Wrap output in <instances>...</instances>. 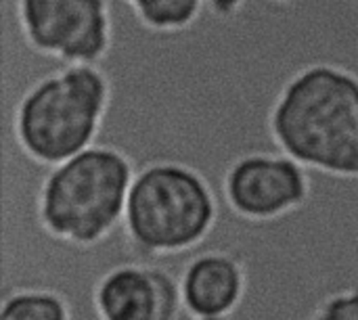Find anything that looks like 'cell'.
Wrapping results in <instances>:
<instances>
[{
	"label": "cell",
	"instance_id": "30bf717a",
	"mask_svg": "<svg viewBox=\"0 0 358 320\" xmlns=\"http://www.w3.org/2000/svg\"><path fill=\"white\" fill-rule=\"evenodd\" d=\"M0 320H71V312L63 296L25 289L0 300Z\"/></svg>",
	"mask_w": 358,
	"mask_h": 320
},
{
	"label": "cell",
	"instance_id": "ba28073f",
	"mask_svg": "<svg viewBox=\"0 0 358 320\" xmlns=\"http://www.w3.org/2000/svg\"><path fill=\"white\" fill-rule=\"evenodd\" d=\"M178 285L182 308L193 319H227L245 296V270L227 252H206L185 266Z\"/></svg>",
	"mask_w": 358,
	"mask_h": 320
},
{
	"label": "cell",
	"instance_id": "8992f818",
	"mask_svg": "<svg viewBox=\"0 0 358 320\" xmlns=\"http://www.w3.org/2000/svg\"><path fill=\"white\" fill-rule=\"evenodd\" d=\"M220 187L227 205L237 216L275 220L308 201L313 174L279 151H250L227 166Z\"/></svg>",
	"mask_w": 358,
	"mask_h": 320
},
{
	"label": "cell",
	"instance_id": "5b68a950",
	"mask_svg": "<svg viewBox=\"0 0 358 320\" xmlns=\"http://www.w3.org/2000/svg\"><path fill=\"white\" fill-rule=\"evenodd\" d=\"M25 46L61 65H101L113 46L109 0H15Z\"/></svg>",
	"mask_w": 358,
	"mask_h": 320
},
{
	"label": "cell",
	"instance_id": "8fae6325",
	"mask_svg": "<svg viewBox=\"0 0 358 320\" xmlns=\"http://www.w3.org/2000/svg\"><path fill=\"white\" fill-rule=\"evenodd\" d=\"M313 320H358V289L329 298Z\"/></svg>",
	"mask_w": 358,
	"mask_h": 320
},
{
	"label": "cell",
	"instance_id": "52a82bcc",
	"mask_svg": "<svg viewBox=\"0 0 358 320\" xmlns=\"http://www.w3.org/2000/svg\"><path fill=\"white\" fill-rule=\"evenodd\" d=\"M182 270L126 264L109 270L94 289L101 320H176L182 310Z\"/></svg>",
	"mask_w": 358,
	"mask_h": 320
},
{
	"label": "cell",
	"instance_id": "9c48e42d",
	"mask_svg": "<svg viewBox=\"0 0 358 320\" xmlns=\"http://www.w3.org/2000/svg\"><path fill=\"white\" fill-rule=\"evenodd\" d=\"M141 27L151 34H182L193 27L208 0H124Z\"/></svg>",
	"mask_w": 358,
	"mask_h": 320
},
{
	"label": "cell",
	"instance_id": "6da1fadb",
	"mask_svg": "<svg viewBox=\"0 0 358 320\" xmlns=\"http://www.w3.org/2000/svg\"><path fill=\"white\" fill-rule=\"evenodd\" d=\"M275 147L313 172L358 180V75L308 63L285 80L266 113Z\"/></svg>",
	"mask_w": 358,
	"mask_h": 320
},
{
	"label": "cell",
	"instance_id": "277c9868",
	"mask_svg": "<svg viewBox=\"0 0 358 320\" xmlns=\"http://www.w3.org/2000/svg\"><path fill=\"white\" fill-rule=\"evenodd\" d=\"M218 220L214 182L178 159L138 166L130 187L124 226L132 243L149 254H178L199 245Z\"/></svg>",
	"mask_w": 358,
	"mask_h": 320
},
{
	"label": "cell",
	"instance_id": "7a4b0ae2",
	"mask_svg": "<svg viewBox=\"0 0 358 320\" xmlns=\"http://www.w3.org/2000/svg\"><path fill=\"white\" fill-rule=\"evenodd\" d=\"M111 107L113 86L101 65H63L21 92L8 136L27 159L55 168L101 140Z\"/></svg>",
	"mask_w": 358,
	"mask_h": 320
},
{
	"label": "cell",
	"instance_id": "3957f363",
	"mask_svg": "<svg viewBox=\"0 0 358 320\" xmlns=\"http://www.w3.org/2000/svg\"><path fill=\"white\" fill-rule=\"evenodd\" d=\"M136 161L111 143L48 168L38 191V218L46 233L73 245L109 237L126 214Z\"/></svg>",
	"mask_w": 358,
	"mask_h": 320
},
{
	"label": "cell",
	"instance_id": "7c38bea8",
	"mask_svg": "<svg viewBox=\"0 0 358 320\" xmlns=\"http://www.w3.org/2000/svg\"><path fill=\"white\" fill-rule=\"evenodd\" d=\"M243 2L245 0H208V8L218 19H233L241 10ZM268 2L279 4V6H292V4H298L300 0H268Z\"/></svg>",
	"mask_w": 358,
	"mask_h": 320
}]
</instances>
